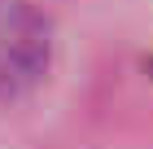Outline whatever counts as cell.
Masks as SVG:
<instances>
[{
    "mask_svg": "<svg viewBox=\"0 0 153 149\" xmlns=\"http://www.w3.org/2000/svg\"><path fill=\"white\" fill-rule=\"evenodd\" d=\"M48 22L26 0H0V97H18L48 70Z\"/></svg>",
    "mask_w": 153,
    "mask_h": 149,
    "instance_id": "6da1fadb",
    "label": "cell"
}]
</instances>
